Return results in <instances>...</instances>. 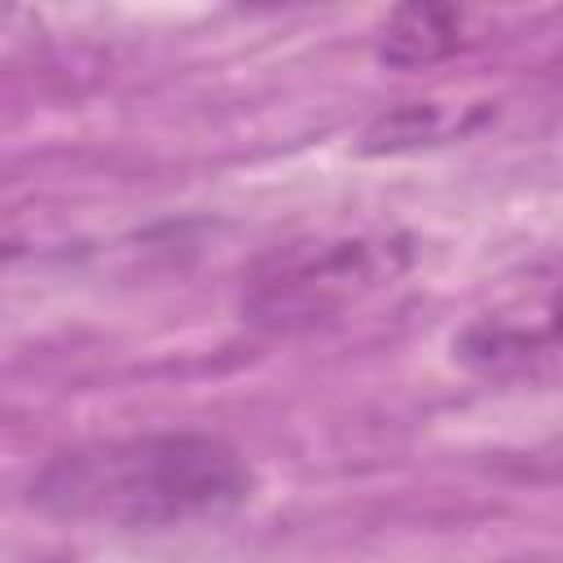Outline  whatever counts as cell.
<instances>
[{
    "instance_id": "cell-1",
    "label": "cell",
    "mask_w": 563,
    "mask_h": 563,
    "mask_svg": "<svg viewBox=\"0 0 563 563\" xmlns=\"http://www.w3.org/2000/svg\"><path fill=\"white\" fill-rule=\"evenodd\" d=\"M251 497V466L207 431H154L57 453L31 484L48 515L110 528H185Z\"/></svg>"
},
{
    "instance_id": "cell-3",
    "label": "cell",
    "mask_w": 563,
    "mask_h": 563,
    "mask_svg": "<svg viewBox=\"0 0 563 563\" xmlns=\"http://www.w3.org/2000/svg\"><path fill=\"white\" fill-rule=\"evenodd\" d=\"M462 356L493 374L563 356V290H550L523 308L488 312L462 334Z\"/></svg>"
},
{
    "instance_id": "cell-2",
    "label": "cell",
    "mask_w": 563,
    "mask_h": 563,
    "mask_svg": "<svg viewBox=\"0 0 563 563\" xmlns=\"http://www.w3.org/2000/svg\"><path fill=\"white\" fill-rule=\"evenodd\" d=\"M409 268V242L396 233H339L277 246L255 264L242 290V317L264 330L330 321Z\"/></svg>"
},
{
    "instance_id": "cell-4",
    "label": "cell",
    "mask_w": 563,
    "mask_h": 563,
    "mask_svg": "<svg viewBox=\"0 0 563 563\" xmlns=\"http://www.w3.org/2000/svg\"><path fill=\"white\" fill-rule=\"evenodd\" d=\"M466 26H471V13L466 9H449V4H409V9H396L387 18V26H383L378 62L400 66V70L444 62V57H453L471 40Z\"/></svg>"
},
{
    "instance_id": "cell-5",
    "label": "cell",
    "mask_w": 563,
    "mask_h": 563,
    "mask_svg": "<svg viewBox=\"0 0 563 563\" xmlns=\"http://www.w3.org/2000/svg\"><path fill=\"white\" fill-rule=\"evenodd\" d=\"M449 128H453V119H444V106L413 101V106H400V110L383 114L365 132V150H409L418 141H440Z\"/></svg>"
}]
</instances>
